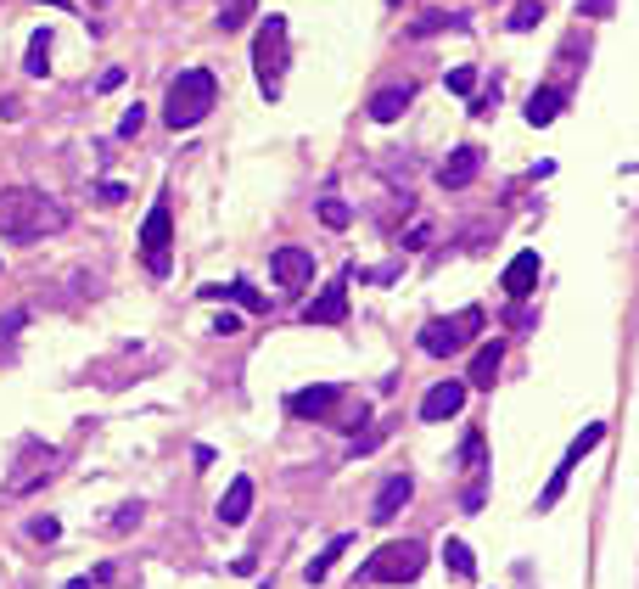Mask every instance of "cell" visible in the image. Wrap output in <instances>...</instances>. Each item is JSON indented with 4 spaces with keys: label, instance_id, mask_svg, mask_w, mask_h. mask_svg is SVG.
Returning <instances> with one entry per match:
<instances>
[{
    "label": "cell",
    "instance_id": "6da1fadb",
    "mask_svg": "<svg viewBox=\"0 0 639 589\" xmlns=\"http://www.w3.org/2000/svg\"><path fill=\"white\" fill-rule=\"evenodd\" d=\"M68 225V208L57 197H45L34 186H6L0 191V230L12 242H40V236H57Z\"/></svg>",
    "mask_w": 639,
    "mask_h": 589
},
{
    "label": "cell",
    "instance_id": "7a4b0ae2",
    "mask_svg": "<svg viewBox=\"0 0 639 589\" xmlns=\"http://www.w3.org/2000/svg\"><path fill=\"white\" fill-rule=\"evenodd\" d=\"M213 101H219V79H213L208 68L180 73V79L169 85V101H163V124H169L174 135H180V130H197L202 118L213 113Z\"/></svg>",
    "mask_w": 639,
    "mask_h": 589
},
{
    "label": "cell",
    "instance_id": "3957f363",
    "mask_svg": "<svg viewBox=\"0 0 639 589\" xmlns=\"http://www.w3.org/2000/svg\"><path fill=\"white\" fill-rule=\"evenodd\" d=\"M421 567H426V545H421V539H387L376 556L359 561L354 584H415Z\"/></svg>",
    "mask_w": 639,
    "mask_h": 589
},
{
    "label": "cell",
    "instance_id": "277c9868",
    "mask_svg": "<svg viewBox=\"0 0 639 589\" xmlns=\"http://www.w3.org/2000/svg\"><path fill=\"white\" fill-rule=\"evenodd\" d=\"M286 62H292V45H286V17L270 12L258 23V40H253V73H258V90L264 96H281V79H286Z\"/></svg>",
    "mask_w": 639,
    "mask_h": 589
},
{
    "label": "cell",
    "instance_id": "5b68a950",
    "mask_svg": "<svg viewBox=\"0 0 639 589\" xmlns=\"http://www.w3.org/2000/svg\"><path fill=\"white\" fill-rule=\"evenodd\" d=\"M169 247H174V197L169 191H157L152 208H146V225H141V264L163 281L169 275Z\"/></svg>",
    "mask_w": 639,
    "mask_h": 589
},
{
    "label": "cell",
    "instance_id": "8992f818",
    "mask_svg": "<svg viewBox=\"0 0 639 589\" xmlns=\"http://www.w3.org/2000/svg\"><path fill=\"white\" fill-rule=\"evenodd\" d=\"M477 331H483V309H460V320H426L415 343H421V354H432V360H449Z\"/></svg>",
    "mask_w": 639,
    "mask_h": 589
},
{
    "label": "cell",
    "instance_id": "52a82bcc",
    "mask_svg": "<svg viewBox=\"0 0 639 589\" xmlns=\"http://www.w3.org/2000/svg\"><path fill=\"white\" fill-rule=\"evenodd\" d=\"M62 466V449H51V444H23L17 449V466L6 472V483H0V494L6 500H23L29 489H40L45 477Z\"/></svg>",
    "mask_w": 639,
    "mask_h": 589
},
{
    "label": "cell",
    "instance_id": "ba28073f",
    "mask_svg": "<svg viewBox=\"0 0 639 589\" xmlns=\"http://www.w3.org/2000/svg\"><path fill=\"white\" fill-rule=\"evenodd\" d=\"M600 444H606V421H589V427H583L578 438H572V444H567V455H561V466H555V472H550V483H544V494H539V511H555V500L567 494V477L578 472V460L589 455V449H600Z\"/></svg>",
    "mask_w": 639,
    "mask_h": 589
},
{
    "label": "cell",
    "instance_id": "9c48e42d",
    "mask_svg": "<svg viewBox=\"0 0 639 589\" xmlns=\"http://www.w3.org/2000/svg\"><path fill=\"white\" fill-rule=\"evenodd\" d=\"M303 320L309 326H342L348 320V275H337L331 287H320L309 303H303Z\"/></svg>",
    "mask_w": 639,
    "mask_h": 589
},
{
    "label": "cell",
    "instance_id": "30bf717a",
    "mask_svg": "<svg viewBox=\"0 0 639 589\" xmlns=\"http://www.w3.org/2000/svg\"><path fill=\"white\" fill-rule=\"evenodd\" d=\"M270 270H275V287H281V292H303L314 281V259L303 253V247H275Z\"/></svg>",
    "mask_w": 639,
    "mask_h": 589
},
{
    "label": "cell",
    "instance_id": "8fae6325",
    "mask_svg": "<svg viewBox=\"0 0 639 589\" xmlns=\"http://www.w3.org/2000/svg\"><path fill=\"white\" fill-rule=\"evenodd\" d=\"M337 399H342L337 382H320V388H298L292 399H286V410H292L298 421H331L337 416Z\"/></svg>",
    "mask_w": 639,
    "mask_h": 589
},
{
    "label": "cell",
    "instance_id": "7c38bea8",
    "mask_svg": "<svg viewBox=\"0 0 639 589\" xmlns=\"http://www.w3.org/2000/svg\"><path fill=\"white\" fill-rule=\"evenodd\" d=\"M477 169H483V152H477V146H455V152L438 163V186L443 191H466L471 180H477Z\"/></svg>",
    "mask_w": 639,
    "mask_h": 589
},
{
    "label": "cell",
    "instance_id": "4fadbf2b",
    "mask_svg": "<svg viewBox=\"0 0 639 589\" xmlns=\"http://www.w3.org/2000/svg\"><path fill=\"white\" fill-rule=\"evenodd\" d=\"M415 500V483H410V472H393L382 483V489H376V500H370V522H393L398 511H404V505Z\"/></svg>",
    "mask_w": 639,
    "mask_h": 589
},
{
    "label": "cell",
    "instance_id": "5bb4252c",
    "mask_svg": "<svg viewBox=\"0 0 639 589\" xmlns=\"http://www.w3.org/2000/svg\"><path fill=\"white\" fill-rule=\"evenodd\" d=\"M460 404H466V382H455V376H449V382H432L421 399V421H449Z\"/></svg>",
    "mask_w": 639,
    "mask_h": 589
},
{
    "label": "cell",
    "instance_id": "9a60e30c",
    "mask_svg": "<svg viewBox=\"0 0 639 589\" xmlns=\"http://www.w3.org/2000/svg\"><path fill=\"white\" fill-rule=\"evenodd\" d=\"M202 298H225V303H242L247 315H270V298L264 292H253L247 281H202Z\"/></svg>",
    "mask_w": 639,
    "mask_h": 589
},
{
    "label": "cell",
    "instance_id": "2e32d148",
    "mask_svg": "<svg viewBox=\"0 0 639 589\" xmlns=\"http://www.w3.org/2000/svg\"><path fill=\"white\" fill-rule=\"evenodd\" d=\"M539 270H544V259H539V253H516V259H511V270H505V298H511V303H522L527 292L539 287Z\"/></svg>",
    "mask_w": 639,
    "mask_h": 589
},
{
    "label": "cell",
    "instance_id": "e0dca14e",
    "mask_svg": "<svg viewBox=\"0 0 639 589\" xmlns=\"http://www.w3.org/2000/svg\"><path fill=\"white\" fill-rule=\"evenodd\" d=\"M415 101V85L404 79V85H382L376 96H370V118L376 124H393V118H404V107Z\"/></svg>",
    "mask_w": 639,
    "mask_h": 589
},
{
    "label": "cell",
    "instance_id": "ac0fdd59",
    "mask_svg": "<svg viewBox=\"0 0 639 589\" xmlns=\"http://www.w3.org/2000/svg\"><path fill=\"white\" fill-rule=\"evenodd\" d=\"M247 511H253V477H236L225 489V500H219V522H225V528H242Z\"/></svg>",
    "mask_w": 639,
    "mask_h": 589
},
{
    "label": "cell",
    "instance_id": "d6986e66",
    "mask_svg": "<svg viewBox=\"0 0 639 589\" xmlns=\"http://www.w3.org/2000/svg\"><path fill=\"white\" fill-rule=\"evenodd\" d=\"M561 107H567V90H555V85H539L533 96H527V124L539 130V124H550V118H561Z\"/></svg>",
    "mask_w": 639,
    "mask_h": 589
},
{
    "label": "cell",
    "instance_id": "ffe728a7",
    "mask_svg": "<svg viewBox=\"0 0 639 589\" xmlns=\"http://www.w3.org/2000/svg\"><path fill=\"white\" fill-rule=\"evenodd\" d=\"M499 360H505V343H483V348H477V354H471V388H494Z\"/></svg>",
    "mask_w": 639,
    "mask_h": 589
},
{
    "label": "cell",
    "instance_id": "44dd1931",
    "mask_svg": "<svg viewBox=\"0 0 639 589\" xmlns=\"http://www.w3.org/2000/svg\"><path fill=\"white\" fill-rule=\"evenodd\" d=\"M348 545H354V533H337V539H326V550H320V556L303 567V578H309V584H326V573L342 561V550H348Z\"/></svg>",
    "mask_w": 639,
    "mask_h": 589
},
{
    "label": "cell",
    "instance_id": "7402d4cb",
    "mask_svg": "<svg viewBox=\"0 0 639 589\" xmlns=\"http://www.w3.org/2000/svg\"><path fill=\"white\" fill-rule=\"evenodd\" d=\"M51 34H34L29 40V51H23V68H29V79H45V73H51Z\"/></svg>",
    "mask_w": 639,
    "mask_h": 589
},
{
    "label": "cell",
    "instance_id": "603a6c76",
    "mask_svg": "<svg viewBox=\"0 0 639 589\" xmlns=\"http://www.w3.org/2000/svg\"><path fill=\"white\" fill-rule=\"evenodd\" d=\"M466 494H460V511H483V500H488V460L483 466H466Z\"/></svg>",
    "mask_w": 639,
    "mask_h": 589
},
{
    "label": "cell",
    "instance_id": "cb8c5ba5",
    "mask_svg": "<svg viewBox=\"0 0 639 589\" xmlns=\"http://www.w3.org/2000/svg\"><path fill=\"white\" fill-rule=\"evenodd\" d=\"M443 567H449V573H460V578H471V573H477V556H471V545L449 539V545H443Z\"/></svg>",
    "mask_w": 639,
    "mask_h": 589
},
{
    "label": "cell",
    "instance_id": "d4e9b609",
    "mask_svg": "<svg viewBox=\"0 0 639 589\" xmlns=\"http://www.w3.org/2000/svg\"><path fill=\"white\" fill-rule=\"evenodd\" d=\"M253 6H258V0H225V6H219V29H225V34L247 29V17H253Z\"/></svg>",
    "mask_w": 639,
    "mask_h": 589
},
{
    "label": "cell",
    "instance_id": "484cf974",
    "mask_svg": "<svg viewBox=\"0 0 639 589\" xmlns=\"http://www.w3.org/2000/svg\"><path fill=\"white\" fill-rule=\"evenodd\" d=\"M438 29H460V17L455 12H426L410 23V40H426V34H438Z\"/></svg>",
    "mask_w": 639,
    "mask_h": 589
},
{
    "label": "cell",
    "instance_id": "4316f807",
    "mask_svg": "<svg viewBox=\"0 0 639 589\" xmlns=\"http://www.w3.org/2000/svg\"><path fill=\"white\" fill-rule=\"evenodd\" d=\"M320 219H326L331 230H348V225H354V208H348L342 197H331V191H326V197H320Z\"/></svg>",
    "mask_w": 639,
    "mask_h": 589
},
{
    "label": "cell",
    "instance_id": "83f0119b",
    "mask_svg": "<svg viewBox=\"0 0 639 589\" xmlns=\"http://www.w3.org/2000/svg\"><path fill=\"white\" fill-rule=\"evenodd\" d=\"M544 23V0H522V6H511V29H539Z\"/></svg>",
    "mask_w": 639,
    "mask_h": 589
},
{
    "label": "cell",
    "instance_id": "f1b7e54d",
    "mask_svg": "<svg viewBox=\"0 0 639 589\" xmlns=\"http://www.w3.org/2000/svg\"><path fill=\"white\" fill-rule=\"evenodd\" d=\"M483 460H488L483 432H466V444H460V466H483Z\"/></svg>",
    "mask_w": 639,
    "mask_h": 589
},
{
    "label": "cell",
    "instance_id": "f546056e",
    "mask_svg": "<svg viewBox=\"0 0 639 589\" xmlns=\"http://www.w3.org/2000/svg\"><path fill=\"white\" fill-rule=\"evenodd\" d=\"M57 533H62V522H57V517H34V522H29V539H34V545H51Z\"/></svg>",
    "mask_w": 639,
    "mask_h": 589
},
{
    "label": "cell",
    "instance_id": "4dcf8cb0",
    "mask_svg": "<svg viewBox=\"0 0 639 589\" xmlns=\"http://www.w3.org/2000/svg\"><path fill=\"white\" fill-rule=\"evenodd\" d=\"M141 124H146V107L135 101V107H129V113L118 118V135H124V141H135V135H141Z\"/></svg>",
    "mask_w": 639,
    "mask_h": 589
},
{
    "label": "cell",
    "instance_id": "1f68e13d",
    "mask_svg": "<svg viewBox=\"0 0 639 589\" xmlns=\"http://www.w3.org/2000/svg\"><path fill=\"white\" fill-rule=\"evenodd\" d=\"M141 517H146V505H141V500H129V505H118V511H113V528L124 533V528H135Z\"/></svg>",
    "mask_w": 639,
    "mask_h": 589
},
{
    "label": "cell",
    "instance_id": "d6a6232c",
    "mask_svg": "<svg viewBox=\"0 0 639 589\" xmlns=\"http://www.w3.org/2000/svg\"><path fill=\"white\" fill-rule=\"evenodd\" d=\"M443 85L455 90V96H466V90L477 85V68H449V79H443Z\"/></svg>",
    "mask_w": 639,
    "mask_h": 589
},
{
    "label": "cell",
    "instance_id": "836d02e7",
    "mask_svg": "<svg viewBox=\"0 0 639 589\" xmlns=\"http://www.w3.org/2000/svg\"><path fill=\"white\" fill-rule=\"evenodd\" d=\"M382 438H387V427H376V432H354V449H348V455H370V449H376V444H382Z\"/></svg>",
    "mask_w": 639,
    "mask_h": 589
},
{
    "label": "cell",
    "instance_id": "e575fe53",
    "mask_svg": "<svg viewBox=\"0 0 639 589\" xmlns=\"http://www.w3.org/2000/svg\"><path fill=\"white\" fill-rule=\"evenodd\" d=\"M118 85H124V68H107V73L96 79V90H118Z\"/></svg>",
    "mask_w": 639,
    "mask_h": 589
},
{
    "label": "cell",
    "instance_id": "d590c367",
    "mask_svg": "<svg viewBox=\"0 0 639 589\" xmlns=\"http://www.w3.org/2000/svg\"><path fill=\"white\" fill-rule=\"evenodd\" d=\"M213 331H219V337H230V331H242V315H219V320H213Z\"/></svg>",
    "mask_w": 639,
    "mask_h": 589
},
{
    "label": "cell",
    "instance_id": "8d00e7d4",
    "mask_svg": "<svg viewBox=\"0 0 639 589\" xmlns=\"http://www.w3.org/2000/svg\"><path fill=\"white\" fill-rule=\"evenodd\" d=\"M578 12H589V17H606V12H611V0H578Z\"/></svg>",
    "mask_w": 639,
    "mask_h": 589
},
{
    "label": "cell",
    "instance_id": "74e56055",
    "mask_svg": "<svg viewBox=\"0 0 639 589\" xmlns=\"http://www.w3.org/2000/svg\"><path fill=\"white\" fill-rule=\"evenodd\" d=\"M40 6H57V12H73V0H40Z\"/></svg>",
    "mask_w": 639,
    "mask_h": 589
},
{
    "label": "cell",
    "instance_id": "f35d334b",
    "mask_svg": "<svg viewBox=\"0 0 639 589\" xmlns=\"http://www.w3.org/2000/svg\"><path fill=\"white\" fill-rule=\"evenodd\" d=\"M68 589H96V584H90V573H85V578H73V584H68Z\"/></svg>",
    "mask_w": 639,
    "mask_h": 589
},
{
    "label": "cell",
    "instance_id": "ab89813d",
    "mask_svg": "<svg viewBox=\"0 0 639 589\" xmlns=\"http://www.w3.org/2000/svg\"><path fill=\"white\" fill-rule=\"evenodd\" d=\"M393 6H404V0H393Z\"/></svg>",
    "mask_w": 639,
    "mask_h": 589
}]
</instances>
